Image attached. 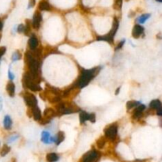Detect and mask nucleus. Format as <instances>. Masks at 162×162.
<instances>
[{
	"mask_svg": "<svg viewBox=\"0 0 162 162\" xmlns=\"http://www.w3.org/2000/svg\"><path fill=\"white\" fill-rule=\"evenodd\" d=\"M89 113L86 112H79V119H80V122L83 123H85L86 120H89Z\"/></svg>",
	"mask_w": 162,
	"mask_h": 162,
	"instance_id": "obj_19",
	"label": "nucleus"
},
{
	"mask_svg": "<svg viewBox=\"0 0 162 162\" xmlns=\"http://www.w3.org/2000/svg\"><path fill=\"white\" fill-rule=\"evenodd\" d=\"M44 119H43V121L46 119V123H48L50 119H52L53 116H54L55 112H54V110H52V108H47V109L44 111Z\"/></svg>",
	"mask_w": 162,
	"mask_h": 162,
	"instance_id": "obj_11",
	"label": "nucleus"
},
{
	"mask_svg": "<svg viewBox=\"0 0 162 162\" xmlns=\"http://www.w3.org/2000/svg\"><path fill=\"white\" fill-rule=\"evenodd\" d=\"M3 124L4 127L6 129L9 130L11 128V126H12V120L10 119V117L9 116H6L4 118L3 120Z\"/></svg>",
	"mask_w": 162,
	"mask_h": 162,
	"instance_id": "obj_15",
	"label": "nucleus"
},
{
	"mask_svg": "<svg viewBox=\"0 0 162 162\" xmlns=\"http://www.w3.org/2000/svg\"><path fill=\"white\" fill-rule=\"evenodd\" d=\"M150 108L152 109H158L160 108H161V103L159 100H153L150 103Z\"/></svg>",
	"mask_w": 162,
	"mask_h": 162,
	"instance_id": "obj_16",
	"label": "nucleus"
},
{
	"mask_svg": "<svg viewBox=\"0 0 162 162\" xmlns=\"http://www.w3.org/2000/svg\"><path fill=\"white\" fill-rule=\"evenodd\" d=\"M104 134L108 139H114L117 135V127L115 125L110 126L109 127H108L104 131Z\"/></svg>",
	"mask_w": 162,
	"mask_h": 162,
	"instance_id": "obj_6",
	"label": "nucleus"
},
{
	"mask_svg": "<svg viewBox=\"0 0 162 162\" xmlns=\"http://www.w3.org/2000/svg\"><path fill=\"white\" fill-rule=\"evenodd\" d=\"M32 113L35 120H40L41 119V112L37 105L33 106L32 108Z\"/></svg>",
	"mask_w": 162,
	"mask_h": 162,
	"instance_id": "obj_9",
	"label": "nucleus"
},
{
	"mask_svg": "<svg viewBox=\"0 0 162 162\" xmlns=\"http://www.w3.org/2000/svg\"><path fill=\"white\" fill-rule=\"evenodd\" d=\"M157 115H158V116H161L162 115L161 108H158V109H157Z\"/></svg>",
	"mask_w": 162,
	"mask_h": 162,
	"instance_id": "obj_34",
	"label": "nucleus"
},
{
	"mask_svg": "<svg viewBox=\"0 0 162 162\" xmlns=\"http://www.w3.org/2000/svg\"><path fill=\"white\" fill-rule=\"evenodd\" d=\"M41 141L46 144L51 143L53 142V138L51 137L50 134L47 131H43L41 134Z\"/></svg>",
	"mask_w": 162,
	"mask_h": 162,
	"instance_id": "obj_10",
	"label": "nucleus"
},
{
	"mask_svg": "<svg viewBox=\"0 0 162 162\" xmlns=\"http://www.w3.org/2000/svg\"><path fill=\"white\" fill-rule=\"evenodd\" d=\"M35 3H36V0H29V7H34V5H35Z\"/></svg>",
	"mask_w": 162,
	"mask_h": 162,
	"instance_id": "obj_31",
	"label": "nucleus"
},
{
	"mask_svg": "<svg viewBox=\"0 0 162 162\" xmlns=\"http://www.w3.org/2000/svg\"><path fill=\"white\" fill-rule=\"evenodd\" d=\"M97 157H98L97 153L95 150H91L83 157L82 161L83 162H93L96 161Z\"/></svg>",
	"mask_w": 162,
	"mask_h": 162,
	"instance_id": "obj_5",
	"label": "nucleus"
},
{
	"mask_svg": "<svg viewBox=\"0 0 162 162\" xmlns=\"http://www.w3.org/2000/svg\"><path fill=\"white\" fill-rule=\"evenodd\" d=\"M7 91L8 94L10 95V96H14V93H15V86L12 82H8L7 86Z\"/></svg>",
	"mask_w": 162,
	"mask_h": 162,
	"instance_id": "obj_13",
	"label": "nucleus"
},
{
	"mask_svg": "<svg viewBox=\"0 0 162 162\" xmlns=\"http://www.w3.org/2000/svg\"><path fill=\"white\" fill-rule=\"evenodd\" d=\"M21 58V53L18 52V51H17L15 52L13 54V56H12V60L13 61H17V60H19Z\"/></svg>",
	"mask_w": 162,
	"mask_h": 162,
	"instance_id": "obj_23",
	"label": "nucleus"
},
{
	"mask_svg": "<svg viewBox=\"0 0 162 162\" xmlns=\"http://www.w3.org/2000/svg\"><path fill=\"white\" fill-rule=\"evenodd\" d=\"M143 31H144V28L143 27L141 26L140 25H136L134 27V29H133L132 36L135 38H138V37H139L142 35Z\"/></svg>",
	"mask_w": 162,
	"mask_h": 162,
	"instance_id": "obj_8",
	"label": "nucleus"
},
{
	"mask_svg": "<svg viewBox=\"0 0 162 162\" xmlns=\"http://www.w3.org/2000/svg\"><path fill=\"white\" fill-rule=\"evenodd\" d=\"M42 21V16L40 12L37 11L33 15V26L35 29H39L40 26V22Z\"/></svg>",
	"mask_w": 162,
	"mask_h": 162,
	"instance_id": "obj_7",
	"label": "nucleus"
},
{
	"mask_svg": "<svg viewBox=\"0 0 162 162\" xmlns=\"http://www.w3.org/2000/svg\"><path fill=\"white\" fill-rule=\"evenodd\" d=\"M59 160V157L56 153H51L47 155V161L48 162H56Z\"/></svg>",
	"mask_w": 162,
	"mask_h": 162,
	"instance_id": "obj_17",
	"label": "nucleus"
},
{
	"mask_svg": "<svg viewBox=\"0 0 162 162\" xmlns=\"http://www.w3.org/2000/svg\"><path fill=\"white\" fill-rule=\"evenodd\" d=\"M142 116V112H139V111H136L135 110L134 114H133V118L134 119H139Z\"/></svg>",
	"mask_w": 162,
	"mask_h": 162,
	"instance_id": "obj_25",
	"label": "nucleus"
},
{
	"mask_svg": "<svg viewBox=\"0 0 162 162\" xmlns=\"http://www.w3.org/2000/svg\"><path fill=\"white\" fill-rule=\"evenodd\" d=\"M5 52H6V48L5 47H1L0 48V60H1V58L5 54Z\"/></svg>",
	"mask_w": 162,
	"mask_h": 162,
	"instance_id": "obj_30",
	"label": "nucleus"
},
{
	"mask_svg": "<svg viewBox=\"0 0 162 162\" xmlns=\"http://www.w3.org/2000/svg\"><path fill=\"white\" fill-rule=\"evenodd\" d=\"M146 108V106L144 105V104H139V105L136 107V111H139V112H142L143 110Z\"/></svg>",
	"mask_w": 162,
	"mask_h": 162,
	"instance_id": "obj_27",
	"label": "nucleus"
},
{
	"mask_svg": "<svg viewBox=\"0 0 162 162\" xmlns=\"http://www.w3.org/2000/svg\"><path fill=\"white\" fill-rule=\"evenodd\" d=\"M23 84L26 88H29L32 91H40L41 88L31 76L29 73H25L23 77Z\"/></svg>",
	"mask_w": 162,
	"mask_h": 162,
	"instance_id": "obj_2",
	"label": "nucleus"
},
{
	"mask_svg": "<svg viewBox=\"0 0 162 162\" xmlns=\"http://www.w3.org/2000/svg\"><path fill=\"white\" fill-rule=\"evenodd\" d=\"M104 144H105V141H104V139H103V138H100V139L97 141V146H98L99 148H102Z\"/></svg>",
	"mask_w": 162,
	"mask_h": 162,
	"instance_id": "obj_24",
	"label": "nucleus"
},
{
	"mask_svg": "<svg viewBox=\"0 0 162 162\" xmlns=\"http://www.w3.org/2000/svg\"><path fill=\"white\" fill-rule=\"evenodd\" d=\"M17 138V136H15V137H13V138H11V139H10V142H13V140H15Z\"/></svg>",
	"mask_w": 162,
	"mask_h": 162,
	"instance_id": "obj_35",
	"label": "nucleus"
},
{
	"mask_svg": "<svg viewBox=\"0 0 162 162\" xmlns=\"http://www.w3.org/2000/svg\"><path fill=\"white\" fill-rule=\"evenodd\" d=\"M96 68H93L91 70H83L82 73V76L80 78L79 82H78V86L80 88H83L86 86H87L90 80L93 78V77L96 74Z\"/></svg>",
	"mask_w": 162,
	"mask_h": 162,
	"instance_id": "obj_1",
	"label": "nucleus"
},
{
	"mask_svg": "<svg viewBox=\"0 0 162 162\" xmlns=\"http://www.w3.org/2000/svg\"><path fill=\"white\" fill-rule=\"evenodd\" d=\"M9 78H10V80H13V78H14V76H13V74L10 71H9Z\"/></svg>",
	"mask_w": 162,
	"mask_h": 162,
	"instance_id": "obj_33",
	"label": "nucleus"
},
{
	"mask_svg": "<svg viewBox=\"0 0 162 162\" xmlns=\"http://www.w3.org/2000/svg\"><path fill=\"white\" fill-rule=\"evenodd\" d=\"M65 139V134L63 131H60L57 134L56 138H53V142H55L57 145H60V143L63 142V140Z\"/></svg>",
	"mask_w": 162,
	"mask_h": 162,
	"instance_id": "obj_12",
	"label": "nucleus"
},
{
	"mask_svg": "<svg viewBox=\"0 0 162 162\" xmlns=\"http://www.w3.org/2000/svg\"><path fill=\"white\" fill-rule=\"evenodd\" d=\"M124 43H125V40H122L120 43H119V44L117 46V48H116V49L118 50V49H119V48H122V46L124 44Z\"/></svg>",
	"mask_w": 162,
	"mask_h": 162,
	"instance_id": "obj_32",
	"label": "nucleus"
},
{
	"mask_svg": "<svg viewBox=\"0 0 162 162\" xmlns=\"http://www.w3.org/2000/svg\"><path fill=\"white\" fill-rule=\"evenodd\" d=\"M149 17H150V14H149V13H145V14H142V16L139 17V18H138V21H139V23H141V24L145 23L146 21L149 19Z\"/></svg>",
	"mask_w": 162,
	"mask_h": 162,
	"instance_id": "obj_20",
	"label": "nucleus"
},
{
	"mask_svg": "<svg viewBox=\"0 0 162 162\" xmlns=\"http://www.w3.org/2000/svg\"><path fill=\"white\" fill-rule=\"evenodd\" d=\"M24 31H25V25L23 24H21L17 27V32L18 33H24Z\"/></svg>",
	"mask_w": 162,
	"mask_h": 162,
	"instance_id": "obj_29",
	"label": "nucleus"
},
{
	"mask_svg": "<svg viewBox=\"0 0 162 162\" xmlns=\"http://www.w3.org/2000/svg\"><path fill=\"white\" fill-rule=\"evenodd\" d=\"M118 28H119V21L117 20L116 18H115V19H114V21H113L112 29L110 31V33H108V34H107L106 36H104V37H98L97 40H105V41H108V42L112 41L113 37H114L115 34L116 33V31L118 30Z\"/></svg>",
	"mask_w": 162,
	"mask_h": 162,
	"instance_id": "obj_3",
	"label": "nucleus"
},
{
	"mask_svg": "<svg viewBox=\"0 0 162 162\" xmlns=\"http://www.w3.org/2000/svg\"><path fill=\"white\" fill-rule=\"evenodd\" d=\"M10 148L9 146H7V145H4L3 147V149L1 150V156L2 157H3V156H6L8 153L10 152Z\"/></svg>",
	"mask_w": 162,
	"mask_h": 162,
	"instance_id": "obj_22",
	"label": "nucleus"
},
{
	"mask_svg": "<svg viewBox=\"0 0 162 162\" xmlns=\"http://www.w3.org/2000/svg\"><path fill=\"white\" fill-rule=\"evenodd\" d=\"M39 9L40 10H50L51 6L46 1H41L39 4Z\"/></svg>",
	"mask_w": 162,
	"mask_h": 162,
	"instance_id": "obj_18",
	"label": "nucleus"
},
{
	"mask_svg": "<svg viewBox=\"0 0 162 162\" xmlns=\"http://www.w3.org/2000/svg\"><path fill=\"white\" fill-rule=\"evenodd\" d=\"M156 1H157V2H159V3H161L162 0H156Z\"/></svg>",
	"mask_w": 162,
	"mask_h": 162,
	"instance_id": "obj_38",
	"label": "nucleus"
},
{
	"mask_svg": "<svg viewBox=\"0 0 162 162\" xmlns=\"http://www.w3.org/2000/svg\"><path fill=\"white\" fill-rule=\"evenodd\" d=\"M2 29H3V22L0 21V31L2 30Z\"/></svg>",
	"mask_w": 162,
	"mask_h": 162,
	"instance_id": "obj_36",
	"label": "nucleus"
},
{
	"mask_svg": "<svg viewBox=\"0 0 162 162\" xmlns=\"http://www.w3.org/2000/svg\"><path fill=\"white\" fill-rule=\"evenodd\" d=\"M24 99H25L26 104L29 106V107L33 108V106L37 105V98H36V96H34L33 94L28 93H25V96H24Z\"/></svg>",
	"mask_w": 162,
	"mask_h": 162,
	"instance_id": "obj_4",
	"label": "nucleus"
},
{
	"mask_svg": "<svg viewBox=\"0 0 162 162\" xmlns=\"http://www.w3.org/2000/svg\"><path fill=\"white\" fill-rule=\"evenodd\" d=\"M89 120L90 121V122H92V123L95 122V121H96V115H95L94 113H91V114H89Z\"/></svg>",
	"mask_w": 162,
	"mask_h": 162,
	"instance_id": "obj_26",
	"label": "nucleus"
},
{
	"mask_svg": "<svg viewBox=\"0 0 162 162\" xmlns=\"http://www.w3.org/2000/svg\"><path fill=\"white\" fill-rule=\"evenodd\" d=\"M119 89H120V88H119V89H117V90H116V95H117V94H118V93H119Z\"/></svg>",
	"mask_w": 162,
	"mask_h": 162,
	"instance_id": "obj_37",
	"label": "nucleus"
},
{
	"mask_svg": "<svg viewBox=\"0 0 162 162\" xmlns=\"http://www.w3.org/2000/svg\"><path fill=\"white\" fill-rule=\"evenodd\" d=\"M140 104V103L138 102V101H135V100H131V101H128L127 103V109L129 110L131 108H132L134 107H137V106Z\"/></svg>",
	"mask_w": 162,
	"mask_h": 162,
	"instance_id": "obj_21",
	"label": "nucleus"
},
{
	"mask_svg": "<svg viewBox=\"0 0 162 162\" xmlns=\"http://www.w3.org/2000/svg\"><path fill=\"white\" fill-rule=\"evenodd\" d=\"M29 46L32 49H35L38 45V40H37V37L34 35H32V37H30L29 40Z\"/></svg>",
	"mask_w": 162,
	"mask_h": 162,
	"instance_id": "obj_14",
	"label": "nucleus"
},
{
	"mask_svg": "<svg viewBox=\"0 0 162 162\" xmlns=\"http://www.w3.org/2000/svg\"><path fill=\"white\" fill-rule=\"evenodd\" d=\"M122 1L123 0H116V3H115V7L116 9H120L121 6H122Z\"/></svg>",
	"mask_w": 162,
	"mask_h": 162,
	"instance_id": "obj_28",
	"label": "nucleus"
}]
</instances>
